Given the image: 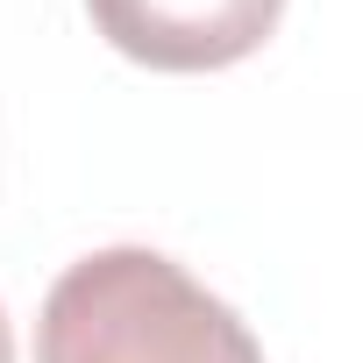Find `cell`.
Listing matches in <instances>:
<instances>
[{
  "label": "cell",
  "instance_id": "obj_1",
  "mask_svg": "<svg viewBox=\"0 0 363 363\" xmlns=\"http://www.w3.org/2000/svg\"><path fill=\"white\" fill-rule=\"evenodd\" d=\"M36 363H264V349L186 264L121 242L79 257L50 285Z\"/></svg>",
  "mask_w": 363,
  "mask_h": 363
},
{
  "label": "cell",
  "instance_id": "obj_2",
  "mask_svg": "<svg viewBox=\"0 0 363 363\" xmlns=\"http://www.w3.org/2000/svg\"><path fill=\"white\" fill-rule=\"evenodd\" d=\"M93 29L150 72H221L250 57L285 0H86Z\"/></svg>",
  "mask_w": 363,
  "mask_h": 363
},
{
  "label": "cell",
  "instance_id": "obj_3",
  "mask_svg": "<svg viewBox=\"0 0 363 363\" xmlns=\"http://www.w3.org/2000/svg\"><path fill=\"white\" fill-rule=\"evenodd\" d=\"M0 363H15V335H8V313H0Z\"/></svg>",
  "mask_w": 363,
  "mask_h": 363
}]
</instances>
